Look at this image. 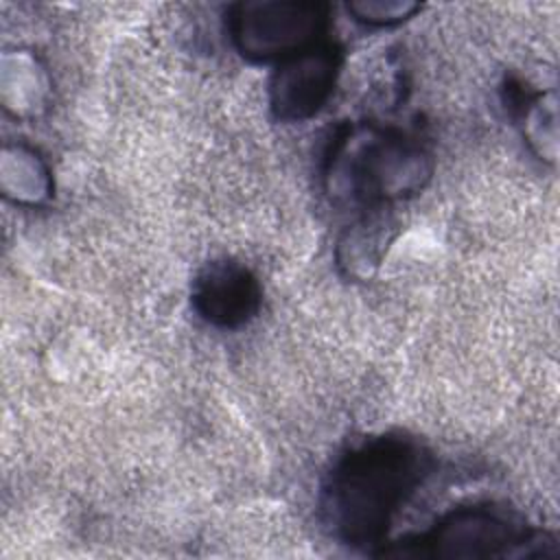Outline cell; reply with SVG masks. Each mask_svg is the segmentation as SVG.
<instances>
[{
	"instance_id": "1",
	"label": "cell",
	"mask_w": 560,
	"mask_h": 560,
	"mask_svg": "<svg viewBox=\"0 0 560 560\" xmlns=\"http://www.w3.org/2000/svg\"><path fill=\"white\" fill-rule=\"evenodd\" d=\"M431 466V453L402 433L368 438L352 446L322 481L317 508L324 529L350 547L381 545Z\"/></svg>"
},
{
	"instance_id": "2",
	"label": "cell",
	"mask_w": 560,
	"mask_h": 560,
	"mask_svg": "<svg viewBox=\"0 0 560 560\" xmlns=\"http://www.w3.org/2000/svg\"><path fill=\"white\" fill-rule=\"evenodd\" d=\"M433 173L424 144L402 129L354 122L337 129L324 155V190L337 206L378 210L420 192Z\"/></svg>"
},
{
	"instance_id": "3",
	"label": "cell",
	"mask_w": 560,
	"mask_h": 560,
	"mask_svg": "<svg viewBox=\"0 0 560 560\" xmlns=\"http://www.w3.org/2000/svg\"><path fill=\"white\" fill-rule=\"evenodd\" d=\"M553 538L505 508L468 505L442 516L429 532L381 549L392 558H529L556 553Z\"/></svg>"
},
{
	"instance_id": "4",
	"label": "cell",
	"mask_w": 560,
	"mask_h": 560,
	"mask_svg": "<svg viewBox=\"0 0 560 560\" xmlns=\"http://www.w3.org/2000/svg\"><path fill=\"white\" fill-rule=\"evenodd\" d=\"M330 7L319 0H245L228 13L234 48L252 61H282L326 39Z\"/></svg>"
},
{
	"instance_id": "5",
	"label": "cell",
	"mask_w": 560,
	"mask_h": 560,
	"mask_svg": "<svg viewBox=\"0 0 560 560\" xmlns=\"http://www.w3.org/2000/svg\"><path fill=\"white\" fill-rule=\"evenodd\" d=\"M339 72L341 50L330 39L278 61L269 83L271 114L280 122L313 118L332 96Z\"/></svg>"
},
{
	"instance_id": "6",
	"label": "cell",
	"mask_w": 560,
	"mask_h": 560,
	"mask_svg": "<svg viewBox=\"0 0 560 560\" xmlns=\"http://www.w3.org/2000/svg\"><path fill=\"white\" fill-rule=\"evenodd\" d=\"M190 300L203 322L232 330L245 326L258 313L262 291L245 265L221 258L199 269Z\"/></svg>"
},
{
	"instance_id": "7",
	"label": "cell",
	"mask_w": 560,
	"mask_h": 560,
	"mask_svg": "<svg viewBox=\"0 0 560 560\" xmlns=\"http://www.w3.org/2000/svg\"><path fill=\"white\" fill-rule=\"evenodd\" d=\"M381 225L374 221H363L348 232L337 247V260L339 265L348 267V273L357 276L359 269H365L370 265L378 262V252H381V236L378 230Z\"/></svg>"
},
{
	"instance_id": "8",
	"label": "cell",
	"mask_w": 560,
	"mask_h": 560,
	"mask_svg": "<svg viewBox=\"0 0 560 560\" xmlns=\"http://www.w3.org/2000/svg\"><path fill=\"white\" fill-rule=\"evenodd\" d=\"M346 9L359 24L383 28L402 24L420 11V4L411 0H352Z\"/></svg>"
}]
</instances>
